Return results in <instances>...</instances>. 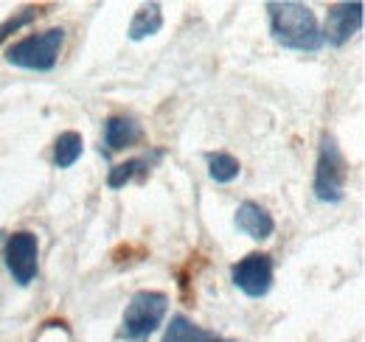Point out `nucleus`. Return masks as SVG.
<instances>
[{"mask_svg":"<svg viewBox=\"0 0 365 342\" xmlns=\"http://www.w3.org/2000/svg\"><path fill=\"white\" fill-rule=\"evenodd\" d=\"M37 14H40V11H37L34 6H29V9L17 11L14 17H9V20L0 26V45H3V40H6V37H11L14 31H20V28H23V26H29L31 20H37Z\"/></svg>","mask_w":365,"mask_h":342,"instance_id":"2eb2a0df","label":"nucleus"},{"mask_svg":"<svg viewBox=\"0 0 365 342\" xmlns=\"http://www.w3.org/2000/svg\"><path fill=\"white\" fill-rule=\"evenodd\" d=\"M62 45H65V28H48V31L31 34V37L11 45L6 51V62L14 68H23V71L48 73V71H53Z\"/></svg>","mask_w":365,"mask_h":342,"instance_id":"7ed1b4c3","label":"nucleus"},{"mask_svg":"<svg viewBox=\"0 0 365 342\" xmlns=\"http://www.w3.org/2000/svg\"><path fill=\"white\" fill-rule=\"evenodd\" d=\"M140 140V124L133 115H110L104 121V143L110 152H121Z\"/></svg>","mask_w":365,"mask_h":342,"instance_id":"9d476101","label":"nucleus"},{"mask_svg":"<svg viewBox=\"0 0 365 342\" xmlns=\"http://www.w3.org/2000/svg\"><path fill=\"white\" fill-rule=\"evenodd\" d=\"M149 166H152V160H149V157H135V160L118 163V166H113L110 174H107V185H110V188H124L135 174L146 171Z\"/></svg>","mask_w":365,"mask_h":342,"instance_id":"4468645a","label":"nucleus"},{"mask_svg":"<svg viewBox=\"0 0 365 342\" xmlns=\"http://www.w3.org/2000/svg\"><path fill=\"white\" fill-rule=\"evenodd\" d=\"M233 286L242 289L247 298H264L273 286V261L264 253H250L230 269Z\"/></svg>","mask_w":365,"mask_h":342,"instance_id":"423d86ee","label":"nucleus"},{"mask_svg":"<svg viewBox=\"0 0 365 342\" xmlns=\"http://www.w3.org/2000/svg\"><path fill=\"white\" fill-rule=\"evenodd\" d=\"M267 20H270V34L278 45L289 51H304L315 53L323 45L318 17L309 6L304 3H267Z\"/></svg>","mask_w":365,"mask_h":342,"instance_id":"f257e3e1","label":"nucleus"},{"mask_svg":"<svg viewBox=\"0 0 365 342\" xmlns=\"http://www.w3.org/2000/svg\"><path fill=\"white\" fill-rule=\"evenodd\" d=\"M236 227H239L245 236H250L253 242H264V239L273 236L275 222H273V216L267 214L259 202L247 200V202H242L239 211H236Z\"/></svg>","mask_w":365,"mask_h":342,"instance_id":"6e6552de","label":"nucleus"},{"mask_svg":"<svg viewBox=\"0 0 365 342\" xmlns=\"http://www.w3.org/2000/svg\"><path fill=\"white\" fill-rule=\"evenodd\" d=\"M239 160L228 155V152H214V155H208V174H211V180L214 182H220V185H228L233 182L236 177H239Z\"/></svg>","mask_w":365,"mask_h":342,"instance_id":"ddd939ff","label":"nucleus"},{"mask_svg":"<svg viewBox=\"0 0 365 342\" xmlns=\"http://www.w3.org/2000/svg\"><path fill=\"white\" fill-rule=\"evenodd\" d=\"M346 177H349V166H346V157L337 146V140L323 132L320 135V146H318V166H315V197L320 202H329V205H337L343 202L346 197Z\"/></svg>","mask_w":365,"mask_h":342,"instance_id":"f03ea898","label":"nucleus"},{"mask_svg":"<svg viewBox=\"0 0 365 342\" xmlns=\"http://www.w3.org/2000/svg\"><path fill=\"white\" fill-rule=\"evenodd\" d=\"M160 342H236L230 337H222L217 331H208L202 326H197L194 320H188L185 314H175L172 323L166 326V334Z\"/></svg>","mask_w":365,"mask_h":342,"instance_id":"1a4fd4ad","label":"nucleus"},{"mask_svg":"<svg viewBox=\"0 0 365 342\" xmlns=\"http://www.w3.org/2000/svg\"><path fill=\"white\" fill-rule=\"evenodd\" d=\"M3 261H6V269L11 272V278L20 284V286H29L34 278H37V269H40V242L31 230H17L6 239V247H3Z\"/></svg>","mask_w":365,"mask_h":342,"instance_id":"39448f33","label":"nucleus"},{"mask_svg":"<svg viewBox=\"0 0 365 342\" xmlns=\"http://www.w3.org/2000/svg\"><path fill=\"white\" fill-rule=\"evenodd\" d=\"M160 28H163V11H160L158 3H149V6H140V9L135 11V17H133L127 34H130L133 43H140V40L158 34Z\"/></svg>","mask_w":365,"mask_h":342,"instance_id":"9b49d317","label":"nucleus"},{"mask_svg":"<svg viewBox=\"0 0 365 342\" xmlns=\"http://www.w3.org/2000/svg\"><path fill=\"white\" fill-rule=\"evenodd\" d=\"M365 6L357 0V3H334L326 14V26L320 28L323 34V43L334 45H346L354 34H360L363 28V20H365Z\"/></svg>","mask_w":365,"mask_h":342,"instance_id":"0eeeda50","label":"nucleus"},{"mask_svg":"<svg viewBox=\"0 0 365 342\" xmlns=\"http://www.w3.org/2000/svg\"><path fill=\"white\" fill-rule=\"evenodd\" d=\"M85 152V140L79 132H62L53 143V166L56 169H71Z\"/></svg>","mask_w":365,"mask_h":342,"instance_id":"f8f14e48","label":"nucleus"},{"mask_svg":"<svg viewBox=\"0 0 365 342\" xmlns=\"http://www.w3.org/2000/svg\"><path fill=\"white\" fill-rule=\"evenodd\" d=\"M166 309H169V298L163 292H152V289L135 292L121 320V340L143 342L149 334H155L166 317Z\"/></svg>","mask_w":365,"mask_h":342,"instance_id":"20e7f679","label":"nucleus"}]
</instances>
